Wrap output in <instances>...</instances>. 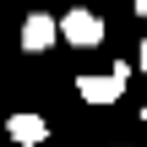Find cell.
<instances>
[{
    "mask_svg": "<svg viewBox=\"0 0 147 147\" xmlns=\"http://www.w3.org/2000/svg\"><path fill=\"white\" fill-rule=\"evenodd\" d=\"M60 38L71 44V49H98L104 44V16H93V11H65L60 16Z\"/></svg>",
    "mask_w": 147,
    "mask_h": 147,
    "instance_id": "cell-1",
    "label": "cell"
},
{
    "mask_svg": "<svg viewBox=\"0 0 147 147\" xmlns=\"http://www.w3.org/2000/svg\"><path fill=\"white\" fill-rule=\"evenodd\" d=\"M55 38H60V16H44V11H33V16L22 22V49H27V55H44Z\"/></svg>",
    "mask_w": 147,
    "mask_h": 147,
    "instance_id": "cell-2",
    "label": "cell"
},
{
    "mask_svg": "<svg viewBox=\"0 0 147 147\" xmlns=\"http://www.w3.org/2000/svg\"><path fill=\"white\" fill-rule=\"evenodd\" d=\"M76 93H82V104H120V93H125V76H76Z\"/></svg>",
    "mask_w": 147,
    "mask_h": 147,
    "instance_id": "cell-3",
    "label": "cell"
},
{
    "mask_svg": "<svg viewBox=\"0 0 147 147\" xmlns=\"http://www.w3.org/2000/svg\"><path fill=\"white\" fill-rule=\"evenodd\" d=\"M5 136L16 147H38L49 136V120H44V115H11V120H5Z\"/></svg>",
    "mask_w": 147,
    "mask_h": 147,
    "instance_id": "cell-4",
    "label": "cell"
},
{
    "mask_svg": "<svg viewBox=\"0 0 147 147\" xmlns=\"http://www.w3.org/2000/svg\"><path fill=\"white\" fill-rule=\"evenodd\" d=\"M131 5H136V16H142V22H147V0H131Z\"/></svg>",
    "mask_w": 147,
    "mask_h": 147,
    "instance_id": "cell-5",
    "label": "cell"
},
{
    "mask_svg": "<svg viewBox=\"0 0 147 147\" xmlns=\"http://www.w3.org/2000/svg\"><path fill=\"white\" fill-rule=\"evenodd\" d=\"M136 60H142V65H147V44H142V49H136Z\"/></svg>",
    "mask_w": 147,
    "mask_h": 147,
    "instance_id": "cell-6",
    "label": "cell"
},
{
    "mask_svg": "<svg viewBox=\"0 0 147 147\" xmlns=\"http://www.w3.org/2000/svg\"><path fill=\"white\" fill-rule=\"evenodd\" d=\"M27 5H38V0H27Z\"/></svg>",
    "mask_w": 147,
    "mask_h": 147,
    "instance_id": "cell-7",
    "label": "cell"
}]
</instances>
